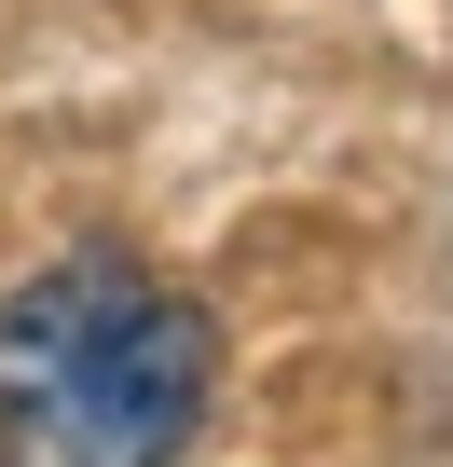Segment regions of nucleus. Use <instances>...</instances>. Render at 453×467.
Wrapping results in <instances>:
<instances>
[{
  "mask_svg": "<svg viewBox=\"0 0 453 467\" xmlns=\"http://www.w3.org/2000/svg\"><path fill=\"white\" fill-rule=\"evenodd\" d=\"M220 399V317L138 248H69L0 303V467H179Z\"/></svg>",
  "mask_w": 453,
  "mask_h": 467,
  "instance_id": "obj_1",
  "label": "nucleus"
}]
</instances>
